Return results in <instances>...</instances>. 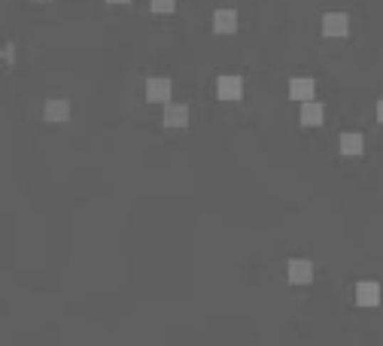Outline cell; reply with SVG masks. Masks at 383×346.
<instances>
[{"mask_svg":"<svg viewBox=\"0 0 383 346\" xmlns=\"http://www.w3.org/2000/svg\"><path fill=\"white\" fill-rule=\"evenodd\" d=\"M298 121H301V128H320L325 121V107L320 100H308V104H301Z\"/></svg>","mask_w":383,"mask_h":346,"instance_id":"9","label":"cell"},{"mask_svg":"<svg viewBox=\"0 0 383 346\" xmlns=\"http://www.w3.org/2000/svg\"><path fill=\"white\" fill-rule=\"evenodd\" d=\"M110 6H125V4H131V0H107Z\"/></svg>","mask_w":383,"mask_h":346,"instance_id":"14","label":"cell"},{"mask_svg":"<svg viewBox=\"0 0 383 346\" xmlns=\"http://www.w3.org/2000/svg\"><path fill=\"white\" fill-rule=\"evenodd\" d=\"M377 301H380V286H377V283L365 280V283L356 286V304H359V307H374Z\"/></svg>","mask_w":383,"mask_h":346,"instance_id":"11","label":"cell"},{"mask_svg":"<svg viewBox=\"0 0 383 346\" xmlns=\"http://www.w3.org/2000/svg\"><path fill=\"white\" fill-rule=\"evenodd\" d=\"M337 149H341V155H347V158H359V155L365 152V137L359 131H344L341 137H337Z\"/></svg>","mask_w":383,"mask_h":346,"instance_id":"8","label":"cell"},{"mask_svg":"<svg viewBox=\"0 0 383 346\" xmlns=\"http://www.w3.org/2000/svg\"><path fill=\"white\" fill-rule=\"evenodd\" d=\"M43 119L52 121V125H64L70 119V100L67 97H49L46 107H43Z\"/></svg>","mask_w":383,"mask_h":346,"instance_id":"4","label":"cell"},{"mask_svg":"<svg viewBox=\"0 0 383 346\" xmlns=\"http://www.w3.org/2000/svg\"><path fill=\"white\" fill-rule=\"evenodd\" d=\"M238 9H231V6H225V9H216L213 13V33H222V37H229V33L238 31Z\"/></svg>","mask_w":383,"mask_h":346,"instance_id":"6","label":"cell"},{"mask_svg":"<svg viewBox=\"0 0 383 346\" xmlns=\"http://www.w3.org/2000/svg\"><path fill=\"white\" fill-rule=\"evenodd\" d=\"M33 4H49V0H33Z\"/></svg>","mask_w":383,"mask_h":346,"instance_id":"16","label":"cell"},{"mask_svg":"<svg viewBox=\"0 0 383 346\" xmlns=\"http://www.w3.org/2000/svg\"><path fill=\"white\" fill-rule=\"evenodd\" d=\"M162 125L179 131V128H189V107L186 104H167L164 113H162Z\"/></svg>","mask_w":383,"mask_h":346,"instance_id":"7","label":"cell"},{"mask_svg":"<svg viewBox=\"0 0 383 346\" xmlns=\"http://www.w3.org/2000/svg\"><path fill=\"white\" fill-rule=\"evenodd\" d=\"M171 94H174V82L167 80V76H149V80H146V94H143L146 104L167 107V104H174Z\"/></svg>","mask_w":383,"mask_h":346,"instance_id":"1","label":"cell"},{"mask_svg":"<svg viewBox=\"0 0 383 346\" xmlns=\"http://www.w3.org/2000/svg\"><path fill=\"white\" fill-rule=\"evenodd\" d=\"M149 9L155 16H167L177 9V0H149Z\"/></svg>","mask_w":383,"mask_h":346,"instance_id":"12","label":"cell"},{"mask_svg":"<svg viewBox=\"0 0 383 346\" xmlns=\"http://www.w3.org/2000/svg\"><path fill=\"white\" fill-rule=\"evenodd\" d=\"M289 283L292 286H308L313 280V264L308 259H295V261H289Z\"/></svg>","mask_w":383,"mask_h":346,"instance_id":"10","label":"cell"},{"mask_svg":"<svg viewBox=\"0 0 383 346\" xmlns=\"http://www.w3.org/2000/svg\"><path fill=\"white\" fill-rule=\"evenodd\" d=\"M289 97L298 100V104L317 100V82L310 76H295V80H289Z\"/></svg>","mask_w":383,"mask_h":346,"instance_id":"5","label":"cell"},{"mask_svg":"<svg viewBox=\"0 0 383 346\" xmlns=\"http://www.w3.org/2000/svg\"><path fill=\"white\" fill-rule=\"evenodd\" d=\"M320 28H322V37L344 40V37H350V16L347 13H325Z\"/></svg>","mask_w":383,"mask_h":346,"instance_id":"3","label":"cell"},{"mask_svg":"<svg viewBox=\"0 0 383 346\" xmlns=\"http://www.w3.org/2000/svg\"><path fill=\"white\" fill-rule=\"evenodd\" d=\"M216 97L222 104H238L243 97V76L238 73H222L216 80Z\"/></svg>","mask_w":383,"mask_h":346,"instance_id":"2","label":"cell"},{"mask_svg":"<svg viewBox=\"0 0 383 346\" xmlns=\"http://www.w3.org/2000/svg\"><path fill=\"white\" fill-rule=\"evenodd\" d=\"M16 61V46L13 43H4V64H13Z\"/></svg>","mask_w":383,"mask_h":346,"instance_id":"13","label":"cell"},{"mask_svg":"<svg viewBox=\"0 0 383 346\" xmlns=\"http://www.w3.org/2000/svg\"><path fill=\"white\" fill-rule=\"evenodd\" d=\"M377 121H383V97L377 100Z\"/></svg>","mask_w":383,"mask_h":346,"instance_id":"15","label":"cell"}]
</instances>
